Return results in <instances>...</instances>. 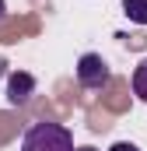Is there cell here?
I'll return each mask as SVG.
<instances>
[{
	"mask_svg": "<svg viewBox=\"0 0 147 151\" xmlns=\"http://www.w3.org/2000/svg\"><path fill=\"white\" fill-rule=\"evenodd\" d=\"M21 151H77V148H74V134L63 123L39 119V123H32V127L25 130Z\"/></svg>",
	"mask_w": 147,
	"mask_h": 151,
	"instance_id": "cell-1",
	"label": "cell"
},
{
	"mask_svg": "<svg viewBox=\"0 0 147 151\" xmlns=\"http://www.w3.org/2000/svg\"><path fill=\"white\" fill-rule=\"evenodd\" d=\"M109 63L98 56V53H84L81 60H77V81L84 84V88H91V91H98V88H105L109 84Z\"/></svg>",
	"mask_w": 147,
	"mask_h": 151,
	"instance_id": "cell-2",
	"label": "cell"
},
{
	"mask_svg": "<svg viewBox=\"0 0 147 151\" xmlns=\"http://www.w3.org/2000/svg\"><path fill=\"white\" fill-rule=\"evenodd\" d=\"M32 95H35V77L28 70H14L7 77V102L11 106H25Z\"/></svg>",
	"mask_w": 147,
	"mask_h": 151,
	"instance_id": "cell-3",
	"label": "cell"
},
{
	"mask_svg": "<svg viewBox=\"0 0 147 151\" xmlns=\"http://www.w3.org/2000/svg\"><path fill=\"white\" fill-rule=\"evenodd\" d=\"M123 14L133 25H147V0H123Z\"/></svg>",
	"mask_w": 147,
	"mask_h": 151,
	"instance_id": "cell-4",
	"label": "cell"
},
{
	"mask_svg": "<svg viewBox=\"0 0 147 151\" xmlns=\"http://www.w3.org/2000/svg\"><path fill=\"white\" fill-rule=\"evenodd\" d=\"M133 95L140 102H147V60H140L137 70H133Z\"/></svg>",
	"mask_w": 147,
	"mask_h": 151,
	"instance_id": "cell-5",
	"label": "cell"
},
{
	"mask_svg": "<svg viewBox=\"0 0 147 151\" xmlns=\"http://www.w3.org/2000/svg\"><path fill=\"white\" fill-rule=\"evenodd\" d=\"M109 151H140V148H137V144H130V141H116Z\"/></svg>",
	"mask_w": 147,
	"mask_h": 151,
	"instance_id": "cell-6",
	"label": "cell"
},
{
	"mask_svg": "<svg viewBox=\"0 0 147 151\" xmlns=\"http://www.w3.org/2000/svg\"><path fill=\"white\" fill-rule=\"evenodd\" d=\"M7 18V0H0V21Z\"/></svg>",
	"mask_w": 147,
	"mask_h": 151,
	"instance_id": "cell-7",
	"label": "cell"
},
{
	"mask_svg": "<svg viewBox=\"0 0 147 151\" xmlns=\"http://www.w3.org/2000/svg\"><path fill=\"white\" fill-rule=\"evenodd\" d=\"M77 151H98V148H91V144H84V148H77Z\"/></svg>",
	"mask_w": 147,
	"mask_h": 151,
	"instance_id": "cell-8",
	"label": "cell"
}]
</instances>
